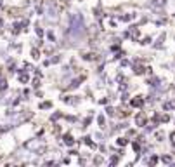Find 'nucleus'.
<instances>
[{
	"label": "nucleus",
	"mask_w": 175,
	"mask_h": 167,
	"mask_svg": "<svg viewBox=\"0 0 175 167\" xmlns=\"http://www.w3.org/2000/svg\"><path fill=\"white\" fill-rule=\"evenodd\" d=\"M97 122H99V127H104V125H106V118L101 115V117L97 118Z\"/></svg>",
	"instance_id": "9"
},
{
	"label": "nucleus",
	"mask_w": 175,
	"mask_h": 167,
	"mask_svg": "<svg viewBox=\"0 0 175 167\" xmlns=\"http://www.w3.org/2000/svg\"><path fill=\"white\" fill-rule=\"evenodd\" d=\"M61 117V115H59V113H54V115H52V120H57V118Z\"/></svg>",
	"instance_id": "20"
},
{
	"label": "nucleus",
	"mask_w": 175,
	"mask_h": 167,
	"mask_svg": "<svg viewBox=\"0 0 175 167\" xmlns=\"http://www.w3.org/2000/svg\"><path fill=\"white\" fill-rule=\"evenodd\" d=\"M31 56H33V59H36L38 57V51L36 49H31Z\"/></svg>",
	"instance_id": "13"
},
{
	"label": "nucleus",
	"mask_w": 175,
	"mask_h": 167,
	"mask_svg": "<svg viewBox=\"0 0 175 167\" xmlns=\"http://www.w3.org/2000/svg\"><path fill=\"white\" fill-rule=\"evenodd\" d=\"M36 35H38V37H42V35H43V31H42V28H36Z\"/></svg>",
	"instance_id": "18"
},
{
	"label": "nucleus",
	"mask_w": 175,
	"mask_h": 167,
	"mask_svg": "<svg viewBox=\"0 0 175 167\" xmlns=\"http://www.w3.org/2000/svg\"><path fill=\"white\" fill-rule=\"evenodd\" d=\"M85 33V26H83V19L75 14L73 18H71V35H75V37H80V35Z\"/></svg>",
	"instance_id": "1"
},
{
	"label": "nucleus",
	"mask_w": 175,
	"mask_h": 167,
	"mask_svg": "<svg viewBox=\"0 0 175 167\" xmlns=\"http://www.w3.org/2000/svg\"><path fill=\"white\" fill-rule=\"evenodd\" d=\"M158 157H156V155H153V157H151V159H149V162H147V164H149V165H154V164H158Z\"/></svg>",
	"instance_id": "7"
},
{
	"label": "nucleus",
	"mask_w": 175,
	"mask_h": 167,
	"mask_svg": "<svg viewBox=\"0 0 175 167\" xmlns=\"http://www.w3.org/2000/svg\"><path fill=\"white\" fill-rule=\"evenodd\" d=\"M30 80V77L26 75V73H21V75H19V82H23V84H26Z\"/></svg>",
	"instance_id": "5"
},
{
	"label": "nucleus",
	"mask_w": 175,
	"mask_h": 167,
	"mask_svg": "<svg viewBox=\"0 0 175 167\" xmlns=\"http://www.w3.org/2000/svg\"><path fill=\"white\" fill-rule=\"evenodd\" d=\"M135 120H137V125H139V127H144V124H146V117H144L142 113H140V115H137V118H135Z\"/></svg>",
	"instance_id": "4"
},
{
	"label": "nucleus",
	"mask_w": 175,
	"mask_h": 167,
	"mask_svg": "<svg viewBox=\"0 0 175 167\" xmlns=\"http://www.w3.org/2000/svg\"><path fill=\"white\" fill-rule=\"evenodd\" d=\"M26 148H33L36 153H42L45 150V145H43V141H30V143H26Z\"/></svg>",
	"instance_id": "2"
},
{
	"label": "nucleus",
	"mask_w": 175,
	"mask_h": 167,
	"mask_svg": "<svg viewBox=\"0 0 175 167\" xmlns=\"http://www.w3.org/2000/svg\"><path fill=\"white\" fill-rule=\"evenodd\" d=\"M149 40H151V38H149V37H146V38H142V42H140V44H142V45H144V44H149Z\"/></svg>",
	"instance_id": "17"
},
{
	"label": "nucleus",
	"mask_w": 175,
	"mask_h": 167,
	"mask_svg": "<svg viewBox=\"0 0 175 167\" xmlns=\"http://www.w3.org/2000/svg\"><path fill=\"white\" fill-rule=\"evenodd\" d=\"M83 59L90 61V59H94V54H83Z\"/></svg>",
	"instance_id": "15"
},
{
	"label": "nucleus",
	"mask_w": 175,
	"mask_h": 167,
	"mask_svg": "<svg viewBox=\"0 0 175 167\" xmlns=\"http://www.w3.org/2000/svg\"><path fill=\"white\" fill-rule=\"evenodd\" d=\"M172 141H173V145H175V132L172 134Z\"/></svg>",
	"instance_id": "21"
},
{
	"label": "nucleus",
	"mask_w": 175,
	"mask_h": 167,
	"mask_svg": "<svg viewBox=\"0 0 175 167\" xmlns=\"http://www.w3.org/2000/svg\"><path fill=\"white\" fill-rule=\"evenodd\" d=\"M83 143L87 146H90V148H95V145H94V141H90V138H83Z\"/></svg>",
	"instance_id": "6"
},
{
	"label": "nucleus",
	"mask_w": 175,
	"mask_h": 167,
	"mask_svg": "<svg viewBox=\"0 0 175 167\" xmlns=\"http://www.w3.org/2000/svg\"><path fill=\"white\" fill-rule=\"evenodd\" d=\"M130 104H132V106H142V104H144V97H142V96H137L135 99H132V101H130Z\"/></svg>",
	"instance_id": "3"
},
{
	"label": "nucleus",
	"mask_w": 175,
	"mask_h": 167,
	"mask_svg": "<svg viewBox=\"0 0 175 167\" xmlns=\"http://www.w3.org/2000/svg\"><path fill=\"white\" fill-rule=\"evenodd\" d=\"M135 73H137V75L144 73V68H142V66H137V68H135Z\"/></svg>",
	"instance_id": "14"
},
{
	"label": "nucleus",
	"mask_w": 175,
	"mask_h": 167,
	"mask_svg": "<svg viewBox=\"0 0 175 167\" xmlns=\"http://www.w3.org/2000/svg\"><path fill=\"white\" fill-rule=\"evenodd\" d=\"M116 143H118L120 146H125V145H127V139H125V138H120L118 141H116Z\"/></svg>",
	"instance_id": "11"
},
{
	"label": "nucleus",
	"mask_w": 175,
	"mask_h": 167,
	"mask_svg": "<svg viewBox=\"0 0 175 167\" xmlns=\"http://www.w3.org/2000/svg\"><path fill=\"white\" fill-rule=\"evenodd\" d=\"M106 111H108V115H114V110H113V108H108Z\"/></svg>",
	"instance_id": "19"
},
{
	"label": "nucleus",
	"mask_w": 175,
	"mask_h": 167,
	"mask_svg": "<svg viewBox=\"0 0 175 167\" xmlns=\"http://www.w3.org/2000/svg\"><path fill=\"white\" fill-rule=\"evenodd\" d=\"M64 143L68 146H73V139H71V136H64Z\"/></svg>",
	"instance_id": "8"
},
{
	"label": "nucleus",
	"mask_w": 175,
	"mask_h": 167,
	"mask_svg": "<svg viewBox=\"0 0 175 167\" xmlns=\"http://www.w3.org/2000/svg\"><path fill=\"white\" fill-rule=\"evenodd\" d=\"M50 106H52V103H50V101H43V103L40 104V108H42V110H45V108H50Z\"/></svg>",
	"instance_id": "10"
},
{
	"label": "nucleus",
	"mask_w": 175,
	"mask_h": 167,
	"mask_svg": "<svg viewBox=\"0 0 175 167\" xmlns=\"http://www.w3.org/2000/svg\"><path fill=\"white\" fill-rule=\"evenodd\" d=\"M165 2H167V0H154L153 4L154 5H165Z\"/></svg>",
	"instance_id": "12"
},
{
	"label": "nucleus",
	"mask_w": 175,
	"mask_h": 167,
	"mask_svg": "<svg viewBox=\"0 0 175 167\" xmlns=\"http://www.w3.org/2000/svg\"><path fill=\"white\" fill-rule=\"evenodd\" d=\"M163 162H165V164H170V162H172V157H163Z\"/></svg>",
	"instance_id": "16"
}]
</instances>
